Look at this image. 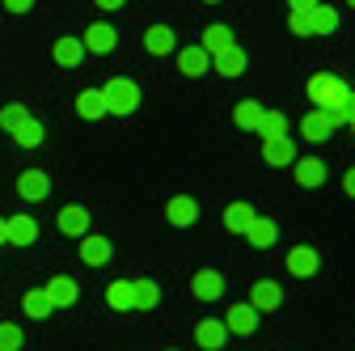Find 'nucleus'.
Returning a JSON list of instances; mask_svg holds the SVG:
<instances>
[{
    "mask_svg": "<svg viewBox=\"0 0 355 351\" xmlns=\"http://www.w3.org/2000/svg\"><path fill=\"white\" fill-rule=\"evenodd\" d=\"M102 98H106V114L127 119V114L140 110V85L131 80V76H114V80L102 85Z\"/></svg>",
    "mask_w": 355,
    "mask_h": 351,
    "instance_id": "obj_1",
    "label": "nucleus"
},
{
    "mask_svg": "<svg viewBox=\"0 0 355 351\" xmlns=\"http://www.w3.org/2000/svg\"><path fill=\"white\" fill-rule=\"evenodd\" d=\"M347 94H351V85H347L343 76H334V72H318V76H309V98L318 102V110H330V106L347 102Z\"/></svg>",
    "mask_w": 355,
    "mask_h": 351,
    "instance_id": "obj_2",
    "label": "nucleus"
},
{
    "mask_svg": "<svg viewBox=\"0 0 355 351\" xmlns=\"http://www.w3.org/2000/svg\"><path fill=\"white\" fill-rule=\"evenodd\" d=\"M80 47H85V55H110L119 47V30L110 22H94L80 34Z\"/></svg>",
    "mask_w": 355,
    "mask_h": 351,
    "instance_id": "obj_3",
    "label": "nucleus"
},
{
    "mask_svg": "<svg viewBox=\"0 0 355 351\" xmlns=\"http://www.w3.org/2000/svg\"><path fill=\"white\" fill-rule=\"evenodd\" d=\"M38 241V221L30 212L5 216V246H34Z\"/></svg>",
    "mask_w": 355,
    "mask_h": 351,
    "instance_id": "obj_4",
    "label": "nucleus"
},
{
    "mask_svg": "<svg viewBox=\"0 0 355 351\" xmlns=\"http://www.w3.org/2000/svg\"><path fill=\"white\" fill-rule=\"evenodd\" d=\"M17 195H21V203H42L51 195V178L42 169H21L17 173Z\"/></svg>",
    "mask_w": 355,
    "mask_h": 351,
    "instance_id": "obj_5",
    "label": "nucleus"
},
{
    "mask_svg": "<svg viewBox=\"0 0 355 351\" xmlns=\"http://www.w3.org/2000/svg\"><path fill=\"white\" fill-rule=\"evenodd\" d=\"M165 221L178 225V229H191V225L199 221V203H195L191 195H173V199L165 203Z\"/></svg>",
    "mask_w": 355,
    "mask_h": 351,
    "instance_id": "obj_6",
    "label": "nucleus"
},
{
    "mask_svg": "<svg viewBox=\"0 0 355 351\" xmlns=\"http://www.w3.org/2000/svg\"><path fill=\"white\" fill-rule=\"evenodd\" d=\"M55 225H60V233H64V237H85V233H89V207H80V203L60 207Z\"/></svg>",
    "mask_w": 355,
    "mask_h": 351,
    "instance_id": "obj_7",
    "label": "nucleus"
},
{
    "mask_svg": "<svg viewBox=\"0 0 355 351\" xmlns=\"http://www.w3.org/2000/svg\"><path fill=\"white\" fill-rule=\"evenodd\" d=\"M195 343H199L203 351L225 347V343H229V326H225V318H203V322L195 326Z\"/></svg>",
    "mask_w": 355,
    "mask_h": 351,
    "instance_id": "obj_8",
    "label": "nucleus"
},
{
    "mask_svg": "<svg viewBox=\"0 0 355 351\" xmlns=\"http://www.w3.org/2000/svg\"><path fill=\"white\" fill-rule=\"evenodd\" d=\"M262 161L275 165V169H288L296 161V144L292 136H275V140H262Z\"/></svg>",
    "mask_w": 355,
    "mask_h": 351,
    "instance_id": "obj_9",
    "label": "nucleus"
},
{
    "mask_svg": "<svg viewBox=\"0 0 355 351\" xmlns=\"http://www.w3.org/2000/svg\"><path fill=\"white\" fill-rule=\"evenodd\" d=\"M225 326H229V334H254L258 330V309L245 300V305H229L225 309Z\"/></svg>",
    "mask_w": 355,
    "mask_h": 351,
    "instance_id": "obj_10",
    "label": "nucleus"
},
{
    "mask_svg": "<svg viewBox=\"0 0 355 351\" xmlns=\"http://www.w3.org/2000/svg\"><path fill=\"white\" fill-rule=\"evenodd\" d=\"M288 169H292V178H296L300 187H309V191L326 182V165H322L318 157H296V161H292Z\"/></svg>",
    "mask_w": 355,
    "mask_h": 351,
    "instance_id": "obj_11",
    "label": "nucleus"
},
{
    "mask_svg": "<svg viewBox=\"0 0 355 351\" xmlns=\"http://www.w3.org/2000/svg\"><path fill=\"white\" fill-rule=\"evenodd\" d=\"M300 136H304V140H313V144H326V140L334 136V123L326 119V110L313 106V110L300 119Z\"/></svg>",
    "mask_w": 355,
    "mask_h": 351,
    "instance_id": "obj_12",
    "label": "nucleus"
},
{
    "mask_svg": "<svg viewBox=\"0 0 355 351\" xmlns=\"http://www.w3.org/2000/svg\"><path fill=\"white\" fill-rule=\"evenodd\" d=\"M284 262H288V271H292L296 280H309V275H318V250H313V246H292Z\"/></svg>",
    "mask_w": 355,
    "mask_h": 351,
    "instance_id": "obj_13",
    "label": "nucleus"
},
{
    "mask_svg": "<svg viewBox=\"0 0 355 351\" xmlns=\"http://www.w3.org/2000/svg\"><path fill=\"white\" fill-rule=\"evenodd\" d=\"M76 254H80V262H85V267H106L114 250H110V241H106V237H94V233H85Z\"/></svg>",
    "mask_w": 355,
    "mask_h": 351,
    "instance_id": "obj_14",
    "label": "nucleus"
},
{
    "mask_svg": "<svg viewBox=\"0 0 355 351\" xmlns=\"http://www.w3.org/2000/svg\"><path fill=\"white\" fill-rule=\"evenodd\" d=\"M250 305L258 314H266V309H279L284 305V288L275 284V280H258L254 288H250Z\"/></svg>",
    "mask_w": 355,
    "mask_h": 351,
    "instance_id": "obj_15",
    "label": "nucleus"
},
{
    "mask_svg": "<svg viewBox=\"0 0 355 351\" xmlns=\"http://www.w3.org/2000/svg\"><path fill=\"white\" fill-rule=\"evenodd\" d=\"M51 60H55L60 68H80V60H85L80 34H64V38H55V47H51Z\"/></svg>",
    "mask_w": 355,
    "mask_h": 351,
    "instance_id": "obj_16",
    "label": "nucleus"
},
{
    "mask_svg": "<svg viewBox=\"0 0 355 351\" xmlns=\"http://www.w3.org/2000/svg\"><path fill=\"white\" fill-rule=\"evenodd\" d=\"M178 72H182V76H203V72H211V55L199 47V42H195V47H182V51H178Z\"/></svg>",
    "mask_w": 355,
    "mask_h": 351,
    "instance_id": "obj_17",
    "label": "nucleus"
},
{
    "mask_svg": "<svg viewBox=\"0 0 355 351\" xmlns=\"http://www.w3.org/2000/svg\"><path fill=\"white\" fill-rule=\"evenodd\" d=\"M42 292H47V300L55 305V309H68V305H76V296H80V288H76L72 275H55Z\"/></svg>",
    "mask_w": 355,
    "mask_h": 351,
    "instance_id": "obj_18",
    "label": "nucleus"
},
{
    "mask_svg": "<svg viewBox=\"0 0 355 351\" xmlns=\"http://www.w3.org/2000/svg\"><path fill=\"white\" fill-rule=\"evenodd\" d=\"M191 292L199 300H220V296H225V275H220V271H195Z\"/></svg>",
    "mask_w": 355,
    "mask_h": 351,
    "instance_id": "obj_19",
    "label": "nucleus"
},
{
    "mask_svg": "<svg viewBox=\"0 0 355 351\" xmlns=\"http://www.w3.org/2000/svg\"><path fill=\"white\" fill-rule=\"evenodd\" d=\"M211 68H216L220 76H229V80H233V76H241V72H245V51H241L237 42H233L229 51H220V55H211Z\"/></svg>",
    "mask_w": 355,
    "mask_h": 351,
    "instance_id": "obj_20",
    "label": "nucleus"
},
{
    "mask_svg": "<svg viewBox=\"0 0 355 351\" xmlns=\"http://www.w3.org/2000/svg\"><path fill=\"white\" fill-rule=\"evenodd\" d=\"M275 237H279V229H275V221H266V216H254L250 229H245V241H250V246H258V250L275 246Z\"/></svg>",
    "mask_w": 355,
    "mask_h": 351,
    "instance_id": "obj_21",
    "label": "nucleus"
},
{
    "mask_svg": "<svg viewBox=\"0 0 355 351\" xmlns=\"http://www.w3.org/2000/svg\"><path fill=\"white\" fill-rule=\"evenodd\" d=\"M199 47H203L207 55L229 51V47H233V30H229V26H207V30H203V38H199Z\"/></svg>",
    "mask_w": 355,
    "mask_h": 351,
    "instance_id": "obj_22",
    "label": "nucleus"
},
{
    "mask_svg": "<svg viewBox=\"0 0 355 351\" xmlns=\"http://www.w3.org/2000/svg\"><path fill=\"white\" fill-rule=\"evenodd\" d=\"M76 114L89 119V123L102 119V114H106V98H102V89H80V94H76Z\"/></svg>",
    "mask_w": 355,
    "mask_h": 351,
    "instance_id": "obj_23",
    "label": "nucleus"
},
{
    "mask_svg": "<svg viewBox=\"0 0 355 351\" xmlns=\"http://www.w3.org/2000/svg\"><path fill=\"white\" fill-rule=\"evenodd\" d=\"M262 102L258 98H245V102H237V110H233V123L241 127V131H258V123H262Z\"/></svg>",
    "mask_w": 355,
    "mask_h": 351,
    "instance_id": "obj_24",
    "label": "nucleus"
},
{
    "mask_svg": "<svg viewBox=\"0 0 355 351\" xmlns=\"http://www.w3.org/2000/svg\"><path fill=\"white\" fill-rule=\"evenodd\" d=\"M51 309H55V305L47 300V292H42V288H34V292H26V296H21V314H26V318H34V322L51 318Z\"/></svg>",
    "mask_w": 355,
    "mask_h": 351,
    "instance_id": "obj_25",
    "label": "nucleus"
},
{
    "mask_svg": "<svg viewBox=\"0 0 355 351\" xmlns=\"http://www.w3.org/2000/svg\"><path fill=\"white\" fill-rule=\"evenodd\" d=\"M144 51H148V55H169V51H173V30H169V26H148Z\"/></svg>",
    "mask_w": 355,
    "mask_h": 351,
    "instance_id": "obj_26",
    "label": "nucleus"
},
{
    "mask_svg": "<svg viewBox=\"0 0 355 351\" xmlns=\"http://www.w3.org/2000/svg\"><path fill=\"white\" fill-rule=\"evenodd\" d=\"M106 305L110 309H136V292H131V284L127 280H114V284H106Z\"/></svg>",
    "mask_w": 355,
    "mask_h": 351,
    "instance_id": "obj_27",
    "label": "nucleus"
},
{
    "mask_svg": "<svg viewBox=\"0 0 355 351\" xmlns=\"http://www.w3.org/2000/svg\"><path fill=\"white\" fill-rule=\"evenodd\" d=\"M254 136H262V140L288 136V114H284V110H262V123H258V131H254Z\"/></svg>",
    "mask_w": 355,
    "mask_h": 351,
    "instance_id": "obj_28",
    "label": "nucleus"
},
{
    "mask_svg": "<svg viewBox=\"0 0 355 351\" xmlns=\"http://www.w3.org/2000/svg\"><path fill=\"white\" fill-rule=\"evenodd\" d=\"M131 292H136V309H157V305H161L157 280H131Z\"/></svg>",
    "mask_w": 355,
    "mask_h": 351,
    "instance_id": "obj_29",
    "label": "nucleus"
},
{
    "mask_svg": "<svg viewBox=\"0 0 355 351\" xmlns=\"http://www.w3.org/2000/svg\"><path fill=\"white\" fill-rule=\"evenodd\" d=\"M250 221H254V207H250V203H229V207H225V229H229V233H245Z\"/></svg>",
    "mask_w": 355,
    "mask_h": 351,
    "instance_id": "obj_30",
    "label": "nucleus"
},
{
    "mask_svg": "<svg viewBox=\"0 0 355 351\" xmlns=\"http://www.w3.org/2000/svg\"><path fill=\"white\" fill-rule=\"evenodd\" d=\"M34 114H30V106H21V102H9V106H0V127H5L9 131V136H13V131L21 127V123H30Z\"/></svg>",
    "mask_w": 355,
    "mask_h": 351,
    "instance_id": "obj_31",
    "label": "nucleus"
},
{
    "mask_svg": "<svg viewBox=\"0 0 355 351\" xmlns=\"http://www.w3.org/2000/svg\"><path fill=\"white\" fill-rule=\"evenodd\" d=\"M288 30L296 38H313V9H288Z\"/></svg>",
    "mask_w": 355,
    "mask_h": 351,
    "instance_id": "obj_32",
    "label": "nucleus"
},
{
    "mask_svg": "<svg viewBox=\"0 0 355 351\" xmlns=\"http://www.w3.org/2000/svg\"><path fill=\"white\" fill-rule=\"evenodd\" d=\"M42 136H47V131H42V123H38V119L21 123V127L13 131V140H17L21 148H38V144H42Z\"/></svg>",
    "mask_w": 355,
    "mask_h": 351,
    "instance_id": "obj_33",
    "label": "nucleus"
},
{
    "mask_svg": "<svg viewBox=\"0 0 355 351\" xmlns=\"http://www.w3.org/2000/svg\"><path fill=\"white\" fill-rule=\"evenodd\" d=\"M338 30V9L334 5H318L313 9V34H334Z\"/></svg>",
    "mask_w": 355,
    "mask_h": 351,
    "instance_id": "obj_34",
    "label": "nucleus"
},
{
    "mask_svg": "<svg viewBox=\"0 0 355 351\" xmlns=\"http://www.w3.org/2000/svg\"><path fill=\"white\" fill-rule=\"evenodd\" d=\"M0 351H21V326L0 322Z\"/></svg>",
    "mask_w": 355,
    "mask_h": 351,
    "instance_id": "obj_35",
    "label": "nucleus"
},
{
    "mask_svg": "<svg viewBox=\"0 0 355 351\" xmlns=\"http://www.w3.org/2000/svg\"><path fill=\"white\" fill-rule=\"evenodd\" d=\"M0 5H5V13H30L34 0H0Z\"/></svg>",
    "mask_w": 355,
    "mask_h": 351,
    "instance_id": "obj_36",
    "label": "nucleus"
},
{
    "mask_svg": "<svg viewBox=\"0 0 355 351\" xmlns=\"http://www.w3.org/2000/svg\"><path fill=\"white\" fill-rule=\"evenodd\" d=\"M343 191H347V195H351V199H355V165H351V169H347V173H343Z\"/></svg>",
    "mask_w": 355,
    "mask_h": 351,
    "instance_id": "obj_37",
    "label": "nucleus"
},
{
    "mask_svg": "<svg viewBox=\"0 0 355 351\" xmlns=\"http://www.w3.org/2000/svg\"><path fill=\"white\" fill-rule=\"evenodd\" d=\"M94 5H98V9H106V13H119L127 0H94Z\"/></svg>",
    "mask_w": 355,
    "mask_h": 351,
    "instance_id": "obj_38",
    "label": "nucleus"
},
{
    "mask_svg": "<svg viewBox=\"0 0 355 351\" xmlns=\"http://www.w3.org/2000/svg\"><path fill=\"white\" fill-rule=\"evenodd\" d=\"M322 0H288V9H318Z\"/></svg>",
    "mask_w": 355,
    "mask_h": 351,
    "instance_id": "obj_39",
    "label": "nucleus"
},
{
    "mask_svg": "<svg viewBox=\"0 0 355 351\" xmlns=\"http://www.w3.org/2000/svg\"><path fill=\"white\" fill-rule=\"evenodd\" d=\"M343 106H347V114H351V119H355V89H351V94H347V102H343ZM351 119H347V123H351Z\"/></svg>",
    "mask_w": 355,
    "mask_h": 351,
    "instance_id": "obj_40",
    "label": "nucleus"
},
{
    "mask_svg": "<svg viewBox=\"0 0 355 351\" xmlns=\"http://www.w3.org/2000/svg\"><path fill=\"white\" fill-rule=\"evenodd\" d=\"M0 246H5V216H0Z\"/></svg>",
    "mask_w": 355,
    "mask_h": 351,
    "instance_id": "obj_41",
    "label": "nucleus"
},
{
    "mask_svg": "<svg viewBox=\"0 0 355 351\" xmlns=\"http://www.w3.org/2000/svg\"><path fill=\"white\" fill-rule=\"evenodd\" d=\"M203 5H225V0H203Z\"/></svg>",
    "mask_w": 355,
    "mask_h": 351,
    "instance_id": "obj_42",
    "label": "nucleus"
},
{
    "mask_svg": "<svg viewBox=\"0 0 355 351\" xmlns=\"http://www.w3.org/2000/svg\"><path fill=\"white\" fill-rule=\"evenodd\" d=\"M347 127H351V136H355V119H351V123H347Z\"/></svg>",
    "mask_w": 355,
    "mask_h": 351,
    "instance_id": "obj_43",
    "label": "nucleus"
},
{
    "mask_svg": "<svg viewBox=\"0 0 355 351\" xmlns=\"http://www.w3.org/2000/svg\"><path fill=\"white\" fill-rule=\"evenodd\" d=\"M347 5H351V9H355V0H347Z\"/></svg>",
    "mask_w": 355,
    "mask_h": 351,
    "instance_id": "obj_44",
    "label": "nucleus"
}]
</instances>
